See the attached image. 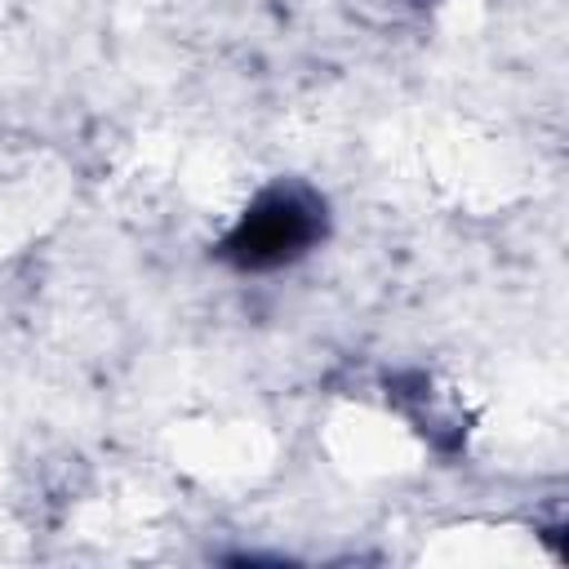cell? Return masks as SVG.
<instances>
[{
    "mask_svg": "<svg viewBox=\"0 0 569 569\" xmlns=\"http://www.w3.org/2000/svg\"><path fill=\"white\" fill-rule=\"evenodd\" d=\"M329 236V200L302 178H276L236 213L213 244V258L231 271L262 276L302 262Z\"/></svg>",
    "mask_w": 569,
    "mask_h": 569,
    "instance_id": "1",
    "label": "cell"
},
{
    "mask_svg": "<svg viewBox=\"0 0 569 569\" xmlns=\"http://www.w3.org/2000/svg\"><path fill=\"white\" fill-rule=\"evenodd\" d=\"M387 405L436 449V453H458L471 436V413L462 409L458 391L445 387L427 369H391L382 378Z\"/></svg>",
    "mask_w": 569,
    "mask_h": 569,
    "instance_id": "2",
    "label": "cell"
},
{
    "mask_svg": "<svg viewBox=\"0 0 569 569\" xmlns=\"http://www.w3.org/2000/svg\"><path fill=\"white\" fill-rule=\"evenodd\" d=\"M445 0H338V9L369 31H400L431 18Z\"/></svg>",
    "mask_w": 569,
    "mask_h": 569,
    "instance_id": "3",
    "label": "cell"
}]
</instances>
